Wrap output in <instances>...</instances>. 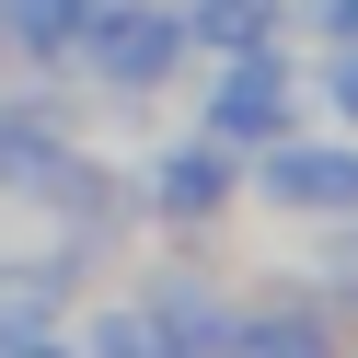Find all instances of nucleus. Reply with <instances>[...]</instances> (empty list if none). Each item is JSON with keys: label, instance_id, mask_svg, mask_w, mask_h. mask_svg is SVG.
Wrapping results in <instances>:
<instances>
[{"label": "nucleus", "instance_id": "nucleus-1", "mask_svg": "<svg viewBox=\"0 0 358 358\" xmlns=\"http://www.w3.org/2000/svg\"><path fill=\"white\" fill-rule=\"evenodd\" d=\"M173 47H185V24H173V12H104V0L81 12V70L127 81V93H139V81H162Z\"/></svg>", "mask_w": 358, "mask_h": 358}, {"label": "nucleus", "instance_id": "nucleus-2", "mask_svg": "<svg viewBox=\"0 0 358 358\" xmlns=\"http://www.w3.org/2000/svg\"><path fill=\"white\" fill-rule=\"evenodd\" d=\"M255 185L278 208H358V150H266Z\"/></svg>", "mask_w": 358, "mask_h": 358}, {"label": "nucleus", "instance_id": "nucleus-3", "mask_svg": "<svg viewBox=\"0 0 358 358\" xmlns=\"http://www.w3.org/2000/svg\"><path fill=\"white\" fill-rule=\"evenodd\" d=\"M58 301H70L58 266H0V347H58Z\"/></svg>", "mask_w": 358, "mask_h": 358}, {"label": "nucleus", "instance_id": "nucleus-4", "mask_svg": "<svg viewBox=\"0 0 358 358\" xmlns=\"http://www.w3.org/2000/svg\"><path fill=\"white\" fill-rule=\"evenodd\" d=\"M231 139H266V127L289 116V81H278V58H231V81H220V104H208Z\"/></svg>", "mask_w": 358, "mask_h": 358}, {"label": "nucleus", "instance_id": "nucleus-5", "mask_svg": "<svg viewBox=\"0 0 358 358\" xmlns=\"http://www.w3.org/2000/svg\"><path fill=\"white\" fill-rule=\"evenodd\" d=\"M150 196H162V208H220V196H231V173H220V150H162V173H150Z\"/></svg>", "mask_w": 358, "mask_h": 358}, {"label": "nucleus", "instance_id": "nucleus-6", "mask_svg": "<svg viewBox=\"0 0 358 358\" xmlns=\"http://www.w3.org/2000/svg\"><path fill=\"white\" fill-rule=\"evenodd\" d=\"M47 162H58V139H47V127H35V116H0V185H35Z\"/></svg>", "mask_w": 358, "mask_h": 358}, {"label": "nucleus", "instance_id": "nucleus-7", "mask_svg": "<svg viewBox=\"0 0 358 358\" xmlns=\"http://www.w3.org/2000/svg\"><path fill=\"white\" fill-rule=\"evenodd\" d=\"M324 93H335V116L358 127V47H347V58H335V70H324Z\"/></svg>", "mask_w": 358, "mask_h": 358}, {"label": "nucleus", "instance_id": "nucleus-8", "mask_svg": "<svg viewBox=\"0 0 358 358\" xmlns=\"http://www.w3.org/2000/svg\"><path fill=\"white\" fill-rule=\"evenodd\" d=\"M324 24H335V35H358V0H324Z\"/></svg>", "mask_w": 358, "mask_h": 358}]
</instances>
